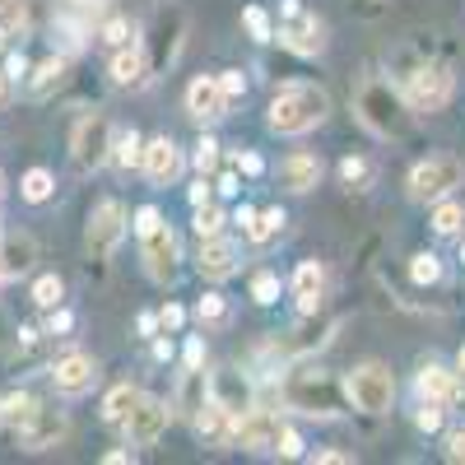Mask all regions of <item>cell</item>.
<instances>
[{"instance_id": "681fc988", "label": "cell", "mask_w": 465, "mask_h": 465, "mask_svg": "<svg viewBox=\"0 0 465 465\" xmlns=\"http://www.w3.org/2000/svg\"><path fill=\"white\" fill-rule=\"evenodd\" d=\"M186 368H205V340L201 335L186 340Z\"/></svg>"}, {"instance_id": "5b68a950", "label": "cell", "mask_w": 465, "mask_h": 465, "mask_svg": "<svg viewBox=\"0 0 465 465\" xmlns=\"http://www.w3.org/2000/svg\"><path fill=\"white\" fill-rule=\"evenodd\" d=\"M451 89H456L451 65L429 61V65H414L410 84H405V103H410V112H429L433 116V112H442L451 103Z\"/></svg>"}, {"instance_id": "5bb4252c", "label": "cell", "mask_w": 465, "mask_h": 465, "mask_svg": "<svg viewBox=\"0 0 465 465\" xmlns=\"http://www.w3.org/2000/svg\"><path fill=\"white\" fill-rule=\"evenodd\" d=\"M144 177H149L153 186H173V182L182 177V149H177L168 135L144 140Z\"/></svg>"}, {"instance_id": "b9f144b4", "label": "cell", "mask_w": 465, "mask_h": 465, "mask_svg": "<svg viewBox=\"0 0 465 465\" xmlns=\"http://www.w3.org/2000/svg\"><path fill=\"white\" fill-rule=\"evenodd\" d=\"M252 298L265 307V302H275L280 298V275H270V270H261V275L252 280Z\"/></svg>"}, {"instance_id": "60d3db41", "label": "cell", "mask_w": 465, "mask_h": 465, "mask_svg": "<svg viewBox=\"0 0 465 465\" xmlns=\"http://www.w3.org/2000/svg\"><path fill=\"white\" fill-rule=\"evenodd\" d=\"M414 423H419V433H438L442 429V401H423L414 410Z\"/></svg>"}, {"instance_id": "ee69618b", "label": "cell", "mask_w": 465, "mask_h": 465, "mask_svg": "<svg viewBox=\"0 0 465 465\" xmlns=\"http://www.w3.org/2000/svg\"><path fill=\"white\" fill-rule=\"evenodd\" d=\"M232 163H238V173H247V177H261L265 173V159H261L256 149H238V153H232Z\"/></svg>"}, {"instance_id": "4316f807", "label": "cell", "mask_w": 465, "mask_h": 465, "mask_svg": "<svg viewBox=\"0 0 465 465\" xmlns=\"http://www.w3.org/2000/svg\"><path fill=\"white\" fill-rule=\"evenodd\" d=\"M52 191H56V182H52V173H47V168H28V173H24V182H19V196H24L28 205L52 201Z\"/></svg>"}, {"instance_id": "4fadbf2b", "label": "cell", "mask_w": 465, "mask_h": 465, "mask_svg": "<svg viewBox=\"0 0 465 465\" xmlns=\"http://www.w3.org/2000/svg\"><path fill=\"white\" fill-rule=\"evenodd\" d=\"M140 247H144V270L159 284H168L177 275V238H173V228L159 223L153 232H144V238H140Z\"/></svg>"}, {"instance_id": "f5cc1de1", "label": "cell", "mask_w": 465, "mask_h": 465, "mask_svg": "<svg viewBox=\"0 0 465 465\" xmlns=\"http://www.w3.org/2000/svg\"><path fill=\"white\" fill-rule=\"evenodd\" d=\"M214 191H223V196H238V191H242V186H238V173H223Z\"/></svg>"}, {"instance_id": "9f6ffc18", "label": "cell", "mask_w": 465, "mask_h": 465, "mask_svg": "<svg viewBox=\"0 0 465 465\" xmlns=\"http://www.w3.org/2000/svg\"><path fill=\"white\" fill-rule=\"evenodd\" d=\"M312 460H322V465H340V460H349V456H344V451H317Z\"/></svg>"}, {"instance_id": "f6af8a7d", "label": "cell", "mask_w": 465, "mask_h": 465, "mask_svg": "<svg viewBox=\"0 0 465 465\" xmlns=\"http://www.w3.org/2000/svg\"><path fill=\"white\" fill-rule=\"evenodd\" d=\"M163 223V214L159 210H153V205H144V210H135V232H140V238H144V232H153V228H159Z\"/></svg>"}, {"instance_id": "6f0895ef", "label": "cell", "mask_w": 465, "mask_h": 465, "mask_svg": "<svg viewBox=\"0 0 465 465\" xmlns=\"http://www.w3.org/2000/svg\"><path fill=\"white\" fill-rule=\"evenodd\" d=\"M153 331H159V317L144 312V317H140V335H153Z\"/></svg>"}, {"instance_id": "52a82bcc", "label": "cell", "mask_w": 465, "mask_h": 465, "mask_svg": "<svg viewBox=\"0 0 465 465\" xmlns=\"http://www.w3.org/2000/svg\"><path fill=\"white\" fill-rule=\"evenodd\" d=\"M70 153H74V163H80L84 173L103 168L112 159V122H107V112H84L80 122H74Z\"/></svg>"}, {"instance_id": "3957f363", "label": "cell", "mask_w": 465, "mask_h": 465, "mask_svg": "<svg viewBox=\"0 0 465 465\" xmlns=\"http://www.w3.org/2000/svg\"><path fill=\"white\" fill-rule=\"evenodd\" d=\"M284 401H289L293 410H302V414H312V419H335V414H344L349 391H344V381H335L331 372L302 368V372H289Z\"/></svg>"}, {"instance_id": "484cf974", "label": "cell", "mask_w": 465, "mask_h": 465, "mask_svg": "<svg viewBox=\"0 0 465 465\" xmlns=\"http://www.w3.org/2000/svg\"><path fill=\"white\" fill-rule=\"evenodd\" d=\"M140 405V391L131 381H122V386H112L107 391V401H103V423H126V414Z\"/></svg>"}, {"instance_id": "7dc6e473", "label": "cell", "mask_w": 465, "mask_h": 465, "mask_svg": "<svg viewBox=\"0 0 465 465\" xmlns=\"http://www.w3.org/2000/svg\"><path fill=\"white\" fill-rule=\"evenodd\" d=\"M447 460L465 465V429H451V433H447Z\"/></svg>"}, {"instance_id": "6da1fadb", "label": "cell", "mask_w": 465, "mask_h": 465, "mask_svg": "<svg viewBox=\"0 0 465 465\" xmlns=\"http://www.w3.org/2000/svg\"><path fill=\"white\" fill-rule=\"evenodd\" d=\"M326 112H331L326 89H317V84H284L275 98H270L265 122H270L275 135H307V131H317L326 122Z\"/></svg>"}, {"instance_id": "9a60e30c", "label": "cell", "mask_w": 465, "mask_h": 465, "mask_svg": "<svg viewBox=\"0 0 465 465\" xmlns=\"http://www.w3.org/2000/svg\"><path fill=\"white\" fill-rule=\"evenodd\" d=\"M65 438V414L61 410H47V405H37V414L19 429V442L28 447V451H47V447H56Z\"/></svg>"}, {"instance_id": "74e56055", "label": "cell", "mask_w": 465, "mask_h": 465, "mask_svg": "<svg viewBox=\"0 0 465 465\" xmlns=\"http://www.w3.org/2000/svg\"><path fill=\"white\" fill-rule=\"evenodd\" d=\"M242 24H247V33L256 37V43H270V37H275V24H270V15L261 5H247L242 10Z\"/></svg>"}, {"instance_id": "db71d44e", "label": "cell", "mask_w": 465, "mask_h": 465, "mask_svg": "<svg viewBox=\"0 0 465 465\" xmlns=\"http://www.w3.org/2000/svg\"><path fill=\"white\" fill-rule=\"evenodd\" d=\"M70 326H74V317H70V312H56V317H52V335H65Z\"/></svg>"}, {"instance_id": "ffe728a7", "label": "cell", "mask_w": 465, "mask_h": 465, "mask_svg": "<svg viewBox=\"0 0 465 465\" xmlns=\"http://www.w3.org/2000/svg\"><path fill=\"white\" fill-rule=\"evenodd\" d=\"M322 293H326V270H322V261H302V265L293 270L298 312H317V307H322Z\"/></svg>"}, {"instance_id": "ac0fdd59", "label": "cell", "mask_w": 465, "mask_h": 465, "mask_svg": "<svg viewBox=\"0 0 465 465\" xmlns=\"http://www.w3.org/2000/svg\"><path fill=\"white\" fill-rule=\"evenodd\" d=\"M186 112L196 116V122H219V116H228V98H223L219 80H210V74L191 80V89H186Z\"/></svg>"}, {"instance_id": "680465c9", "label": "cell", "mask_w": 465, "mask_h": 465, "mask_svg": "<svg viewBox=\"0 0 465 465\" xmlns=\"http://www.w3.org/2000/svg\"><path fill=\"white\" fill-rule=\"evenodd\" d=\"M5 103H10V74L0 70V107H5Z\"/></svg>"}, {"instance_id": "f546056e", "label": "cell", "mask_w": 465, "mask_h": 465, "mask_svg": "<svg viewBox=\"0 0 465 465\" xmlns=\"http://www.w3.org/2000/svg\"><path fill=\"white\" fill-rule=\"evenodd\" d=\"M24 28H28L24 0H0V37H24Z\"/></svg>"}, {"instance_id": "7402d4cb", "label": "cell", "mask_w": 465, "mask_h": 465, "mask_svg": "<svg viewBox=\"0 0 465 465\" xmlns=\"http://www.w3.org/2000/svg\"><path fill=\"white\" fill-rule=\"evenodd\" d=\"M210 396H214V386H210L205 368H186L182 391H177V410H182L186 419H196V414L205 410V401H210Z\"/></svg>"}, {"instance_id": "9c48e42d", "label": "cell", "mask_w": 465, "mask_h": 465, "mask_svg": "<svg viewBox=\"0 0 465 465\" xmlns=\"http://www.w3.org/2000/svg\"><path fill=\"white\" fill-rule=\"evenodd\" d=\"M280 43L298 56H317L326 47V28L317 15H307L298 0H284V19H280Z\"/></svg>"}, {"instance_id": "94428289", "label": "cell", "mask_w": 465, "mask_h": 465, "mask_svg": "<svg viewBox=\"0 0 465 465\" xmlns=\"http://www.w3.org/2000/svg\"><path fill=\"white\" fill-rule=\"evenodd\" d=\"M456 372L465 377V349H460V354H456Z\"/></svg>"}, {"instance_id": "d6a6232c", "label": "cell", "mask_w": 465, "mask_h": 465, "mask_svg": "<svg viewBox=\"0 0 465 465\" xmlns=\"http://www.w3.org/2000/svg\"><path fill=\"white\" fill-rule=\"evenodd\" d=\"M196 317H201V326H228L232 307H228V298H223V293H205V298L196 302Z\"/></svg>"}, {"instance_id": "4dcf8cb0", "label": "cell", "mask_w": 465, "mask_h": 465, "mask_svg": "<svg viewBox=\"0 0 465 465\" xmlns=\"http://www.w3.org/2000/svg\"><path fill=\"white\" fill-rule=\"evenodd\" d=\"M0 410H5V423H10V429L19 433V429H24V423H28V419L37 414V401H33L28 391H15L10 401H0Z\"/></svg>"}, {"instance_id": "d6986e66", "label": "cell", "mask_w": 465, "mask_h": 465, "mask_svg": "<svg viewBox=\"0 0 465 465\" xmlns=\"http://www.w3.org/2000/svg\"><path fill=\"white\" fill-rule=\"evenodd\" d=\"M196 270L205 280H228V275H238V242H228V238H201V261Z\"/></svg>"}, {"instance_id": "1f68e13d", "label": "cell", "mask_w": 465, "mask_h": 465, "mask_svg": "<svg viewBox=\"0 0 465 465\" xmlns=\"http://www.w3.org/2000/svg\"><path fill=\"white\" fill-rule=\"evenodd\" d=\"M284 223H289L284 210H261V214L252 219V228H247V238H252V242H270V238H280Z\"/></svg>"}, {"instance_id": "30bf717a", "label": "cell", "mask_w": 465, "mask_h": 465, "mask_svg": "<svg viewBox=\"0 0 465 465\" xmlns=\"http://www.w3.org/2000/svg\"><path fill=\"white\" fill-rule=\"evenodd\" d=\"M94 381H98V363L84 349H70V354H61L52 363V386L61 396H84V391H94Z\"/></svg>"}, {"instance_id": "d4e9b609", "label": "cell", "mask_w": 465, "mask_h": 465, "mask_svg": "<svg viewBox=\"0 0 465 465\" xmlns=\"http://www.w3.org/2000/svg\"><path fill=\"white\" fill-rule=\"evenodd\" d=\"M112 163L131 173V168H144V140L135 131H122V135H112Z\"/></svg>"}, {"instance_id": "f35d334b", "label": "cell", "mask_w": 465, "mask_h": 465, "mask_svg": "<svg viewBox=\"0 0 465 465\" xmlns=\"http://www.w3.org/2000/svg\"><path fill=\"white\" fill-rule=\"evenodd\" d=\"M98 37H103L107 47H116V52H122V47H131V37H135V28H131L126 19H107V24L98 28Z\"/></svg>"}, {"instance_id": "7a4b0ae2", "label": "cell", "mask_w": 465, "mask_h": 465, "mask_svg": "<svg viewBox=\"0 0 465 465\" xmlns=\"http://www.w3.org/2000/svg\"><path fill=\"white\" fill-rule=\"evenodd\" d=\"M354 107H359V122L372 135H381V140H401L410 131V103H405V94H396L386 80H368L359 89Z\"/></svg>"}, {"instance_id": "e7e4bbea", "label": "cell", "mask_w": 465, "mask_h": 465, "mask_svg": "<svg viewBox=\"0 0 465 465\" xmlns=\"http://www.w3.org/2000/svg\"><path fill=\"white\" fill-rule=\"evenodd\" d=\"M0 196H5V177H0Z\"/></svg>"}, {"instance_id": "6125c7cd", "label": "cell", "mask_w": 465, "mask_h": 465, "mask_svg": "<svg viewBox=\"0 0 465 465\" xmlns=\"http://www.w3.org/2000/svg\"><path fill=\"white\" fill-rule=\"evenodd\" d=\"M359 5H363V10H377V5H381V0H359Z\"/></svg>"}, {"instance_id": "03108f58", "label": "cell", "mask_w": 465, "mask_h": 465, "mask_svg": "<svg viewBox=\"0 0 465 465\" xmlns=\"http://www.w3.org/2000/svg\"><path fill=\"white\" fill-rule=\"evenodd\" d=\"M0 423H5V410H0Z\"/></svg>"}, {"instance_id": "003e7915", "label": "cell", "mask_w": 465, "mask_h": 465, "mask_svg": "<svg viewBox=\"0 0 465 465\" xmlns=\"http://www.w3.org/2000/svg\"><path fill=\"white\" fill-rule=\"evenodd\" d=\"M460 261H465V252H460Z\"/></svg>"}, {"instance_id": "277c9868", "label": "cell", "mask_w": 465, "mask_h": 465, "mask_svg": "<svg viewBox=\"0 0 465 465\" xmlns=\"http://www.w3.org/2000/svg\"><path fill=\"white\" fill-rule=\"evenodd\" d=\"M344 391H349V405L363 410V414H386L396 401V377L391 368H381V363H363L344 377Z\"/></svg>"}, {"instance_id": "ab89813d", "label": "cell", "mask_w": 465, "mask_h": 465, "mask_svg": "<svg viewBox=\"0 0 465 465\" xmlns=\"http://www.w3.org/2000/svg\"><path fill=\"white\" fill-rule=\"evenodd\" d=\"M219 228H223V210L219 205H196V232L201 238H219Z\"/></svg>"}, {"instance_id": "d590c367", "label": "cell", "mask_w": 465, "mask_h": 465, "mask_svg": "<svg viewBox=\"0 0 465 465\" xmlns=\"http://www.w3.org/2000/svg\"><path fill=\"white\" fill-rule=\"evenodd\" d=\"M191 163H196L201 177H210V173L219 168V140H214V135H201V140H196V153H191Z\"/></svg>"}, {"instance_id": "11a10c76", "label": "cell", "mask_w": 465, "mask_h": 465, "mask_svg": "<svg viewBox=\"0 0 465 465\" xmlns=\"http://www.w3.org/2000/svg\"><path fill=\"white\" fill-rule=\"evenodd\" d=\"M252 219H256V210H252V205H242V210H238V214H232V223H242V232H247V228H252Z\"/></svg>"}, {"instance_id": "ba28073f", "label": "cell", "mask_w": 465, "mask_h": 465, "mask_svg": "<svg viewBox=\"0 0 465 465\" xmlns=\"http://www.w3.org/2000/svg\"><path fill=\"white\" fill-rule=\"evenodd\" d=\"M126 238V210L122 201H98L94 214H89V232H84V247L94 261H107Z\"/></svg>"}, {"instance_id": "7c38bea8", "label": "cell", "mask_w": 465, "mask_h": 465, "mask_svg": "<svg viewBox=\"0 0 465 465\" xmlns=\"http://www.w3.org/2000/svg\"><path fill=\"white\" fill-rule=\"evenodd\" d=\"M275 442H280V419L270 410H247V414H238V423H232V447L270 451Z\"/></svg>"}, {"instance_id": "836d02e7", "label": "cell", "mask_w": 465, "mask_h": 465, "mask_svg": "<svg viewBox=\"0 0 465 465\" xmlns=\"http://www.w3.org/2000/svg\"><path fill=\"white\" fill-rule=\"evenodd\" d=\"M340 177H344V186H349V191H368V186H372V163H368V159H354V153H349V159L340 163Z\"/></svg>"}, {"instance_id": "c3c4849f", "label": "cell", "mask_w": 465, "mask_h": 465, "mask_svg": "<svg viewBox=\"0 0 465 465\" xmlns=\"http://www.w3.org/2000/svg\"><path fill=\"white\" fill-rule=\"evenodd\" d=\"M182 322H186V312H182V307H177V302H163L159 326H163V331H182Z\"/></svg>"}, {"instance_id": "8d00e7d4", "label": "cell", "mask_w": 465, "mask_h": 465, "mask_svg": "<svg viewBox=\"0 0 465 465\" xmlns=\"http://www.w3.org/2000/svg\"><path fill=\"white\" fill-rule=\"evenodd\" d=\"M61 298H65L61 275H43V280L33 284V302H37V307H61Z\"/></svg>"}, {"instance_id": "603a6c76", "label": "cell", "mask_w": 465, "mask_h": 465, "mask_svg": "<svg viewBox=\"0 0 465 465\" xmlns=\"http://www.w3.org/2000/svg\"><path fill=\"white\" fill-rule=\"evenodd\" d=\"M33 256H37V247H33V238H5L0 242V265H5V275L15 280V275H24V270L33 265Z\"/></svg>"}, {"instance_id": "8fae6325", "label": "cell", "mask_w": 465, "mask_h": 465, "mask_svg": "<svg viewBox=\"0 0 465 465\" xmlns=\"http://www.w3.org/2000/svg\"><path fill=\"white\" fill-rule=\"evenodd\" d=\"M168 419H173V410L163 405V401H149V396H140V405L126 414V442L131 447H153L163 438V429H168Z\"/></svg>"}, {"instance_id": "e0dca14e", "label": "cell", "mask_w": 465, "mask_h": 465, "mask_svg": "<svg viewBox=\"0 0 465 465\" xmlns=\"http://www.w3.org/2000/svg\"><path fill=\"white\" fill-rule=\"evenodd\" d=\"M322 159L317 153H289V159L280 163V186L293 191V196H307V191L322 186Z\"/></svg>"}, {"instance_id": "f907efd6", "label": "cell", "mask_w": 465, "mask_h": 465, "mask_svg": "<svg viewBox=\"0 0 465 465\" xmlns=\"http://www.w3.org/2000/svg\"><path fill=\"white\" fill-rule=\"evenodd\" d=\"M28 70V61H24V52H10V61H5V74L10 80H19V74Z\"/></svg>"}, {"instance_id": "83f0119b", "label": "cell", "mask_w": 465, "mask_h": 465, "mask_svg": "<svg viewBox=\"0 0 465 465\" xmlns=\"http://www.w3.org/2000/svg\"><path fill=\"white\" fill-rule=\"evenodd\" d=\"M433 232H438V238H456V232L465 228V205H456V201H438V210H433Z\"/></svg>"}, {"instance_id": "2e32d148", "label": "cell", "mask_w": 465, "mask_h": 465, "mask_svg": "<svg viewBox=\"0 0 465 465\" xmlns=\"http://www.w3.org/2000/svg\"><path fill=\"white\" fill-rule=\"evenodd\" d=\"M191 423H196V433H201L205 447H228V442H232V423H238V414H232L219 396H210L205 410L191 419Z\"/></svg>"}, {"instance_id": "91938a15", "label": "cell", "mask_w": 465, "mask_h": 465, "mask_svg": "<svg viewBox=\"0 0 465 465\" xmlns=\"http://www.w3.org/2000/svg\"><path fill=\"white\" fill-rule=\"evenodd\" d=\"M103 460H107V465H126V460H131V451H107Z\"/></svg>"}, {"instance_id": "bcb514c9", "label": "cell", "mask_w": 465, "mask_h": 465, "mask_svg": "<svg viewBox=\"0 0 465 465\" xmlns=\"http://www.w3.org/2000/svg\"><path fill=\"white\" fill-rule=\"evenodd\" d=\"M275 451L289 460V456H302V438L293 433V429H280V442H275Z\"/></svg>"}, {"instance_id": "44dd1931", "label": "cell", "mask_w": 465, "mask_h": 465, "mask_svg": "<svg viewBox=\"0 0 465 465\" xmlns=\"http://www.w3.org/2000/svg\"><path fill=\"white\" fill-rule=\"evenodd\" d=\"M419 396H423V401H442V405L460 401V396H465V386H460V372H447V368L429 363V368L419 372Z\"/></svg>"}, {"instance_id": "8992f818", "label": "cell", "mask_w": 465, "mask_h": 465, "mask_svg": "<svg viewBox=\"0 0 465 465\" xmlns=\"http://www.w3.org/2000/svg\"><path fill=\"white\" fill-rule=\"evenodd\" d=\"M456 186H465V163L451 159V153H438V159H423L410 173V196L414 201H442Z\"/></svg>"}, {"instance_id": "7bdbcfd3", "label": "cell", "mask_w": 465, "mask_h": 465, "mask_svg": "<svg viewBox=\"0 0 465 465\" xmlns=\"http://www.w3.org/2000/svg\"><path fill=\"white\" fill-rule=\"evenodd\" d=\"M219 89H223L228 103H238V98L247 94V74H242V70H223V74H219Z\"/></svg>"}, {"instance_id": "f1b7e54d", "label": "cell", "mask_w": 465, "mask_h": 465, "mask_svg": "<svg viewBox=\"0 0 465 465\" xmlns=\"http://www.w3.org/2000/svg\"><path fill=\"white\" fill-rule=\"evenodd\" d=\"M61 80H65V56L43 61V65H37V74H33V98H47Z\"/></svg>"}, {"instance_id": "e575fe53", "label": "cell", "mask_w": 465, "mask_h": 465, "mask_svg": "<svg viewBox=\"0 0 465 465\" xmlns=\"http://www.w3.org/2000/svg\"><path fill=\"white\" fill-rule=\"evenodd\" d=\"M410 280H414V284H438V280H442V261H438L433 252H419V256L410 261Z\"/></svg>"}, {"instance_id": "816d5d0a", "label": "cell", "mask_w": 465, "mask_h": 465, "mask_svg": "<svg viewBox=\"0 0 465 465\" xmlns=\"http://www.w3.org/2000/svg\"><path fill=\"white\" fill-rule=\"evenodd\" d=\"M186 196H191V205H210V186H205V177H201L196 186H191Z\"/></svg>"}, {"instance_id": "cb8c5ba5", "label": "cell", "mask_w": 465, "mask_h": 465, "mask_svg": "<svg viewBox=\"0 0 465 465\" xmlns=\"http://www.w3.org/2000/svg\"><path fill=\"white\" fill-rule=\"evenodd\" d=\"M112 84H144V52L135 43L112 56Z\"/></svg>"}, {"instance_id": "be15d7a7", "label": "cell", "mask_w": 465, "mask_h": 465, "mask_svg": "<svg viewBox=\"0 0 465 465\" xmlns=\"http://www.w3.org/2000/svg\"><path fill=\"white\" fill-rule=\"evenodd\" d=\"M5 280H10V275H5V265H0V284H5Z\"/></svg>"}]
</instances>
